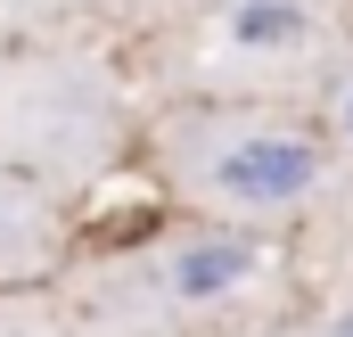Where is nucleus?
Wrapping results in <instances>:
<instances>
[{
  "mask_svg": "<svg viewBox=\"0 0 353 337\" xmlns=\"http://www.w3.org/2000/svg\"><path fill=\"white\" fill-rule=\"evenodd\" d=\"M239 271H247V255H239V247H205V255L181 263V296H214V288H230Z\"/></svg>",
  "mask_w": 353,
  "mask_h": 337,
  "instance_id": "f03ea898",
  "label": "nucleus"
},
{
  "mask_svg": "<svg viewBox=\"0 0 353 337\" xmlns=\"http://www.w3.org/2000/svg\"><path fill=\"white\" fill-rule=\"evenodd\" d=\"M296 33H304V8H279V0L239 8V41H296Z\"/></svg>",
  "mask_w": 353,
  "mask_h": 337,
  "instance_id": "7ed1b4c3",
  "label": "nucleus"
},
{
  "mask_svg": "<svg viewBox=\"0 0 353 337\" xmlns=\"http://www.w3.org/2000/svg\"><path fill=\"white\" fill-rule=\"evenodd\" d=\"M312 148L304 140H247V148H230L222 165H214V181L230 189V198H296V189H312Z\"/></svg>",
  "mask_w": 353,
  "mask_h": 337,
  "instance_id": "f257e3e1",
  "label": "nucleus"
},
{
  "mask_svg": "<svg viewBox=\"0 0 353 337\" xmlns=\"http://www.w3.org/2000/svg\"><path fill=\"white\" fill-rule=\"evenodd\" d=\"M345 337H353V329H345Z\"/></svg>",
  "mask_w": 353,
  "mask_h": 337,
  "instance_id": "20e7f679",
  "label": "nucleus"
}]
</instances>
